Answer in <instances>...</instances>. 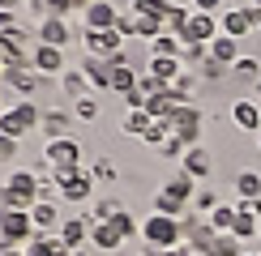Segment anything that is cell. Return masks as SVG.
<instances>
[{
    "mask_svg": "<svg viewBox=\"0 0 261 256\" xmlns=\"http://www.w3.org/2000/svg\"><path fill=\"white\" fill-rule=\"evenodd\" d=\"M26 9L43 21V17H69L77 5H73V0H26Z\"/></svg>",
    "mask_w": 261,
    "mask_h": 256,
    "instance_id": "cb8c5ba5",
    "label": "cell"
},
{
    "mask_svg": "<svg viewBox=\"0 0 261 256\" xmlns=\"http://www.w3.org/2000/svg\"><path fill=\"white\" fill-rule=\"evenodd\" d=\"M146 47H150V56H180V47H184V43H180V35L163 30V35H159V39H150Z\"/></svg>",
    "mask_w": 261,
    "mask_h": 256,
    "instance_id": "4dcf8cb0",
    "label": "cell"
},
{
    "mask_svg": "<svg viewBox=\"0 0 261 256\" xmlns=\"http://www.w3.org/2000/svg\"><path fill=\"white\" fill-rule=\"evenodd\" d=\"M201 124H205V115H201V107H193V103H180L176 111H171V137H180L184 145H201Z\"/></svg>",
    "mask_w": 261,
    "mask_h": 256,
    "instance_id": "5b68a950",
    "label": "cell"
},
{
    "mask_svg": "<svg viewBox=\"0 0 261 256\" xmlns=\"http://www.w3.org/2000/svg\"><path fill=\"white\" fill-rule=\"evenodd\" d=\"M150 124H154V115H150L146 107H137V111H124V124H120V128H124L128 137H146Z\"/></svg>",
    "mask_w": 261,
    "mask_h": 256,
    "instance_id": "f546056e",
    "label": "cell"
},
{
    "mask_svg": "<svg viewBox=\"0 0 261 256\" xmlns=\"http://www.w3.org/2000/svg\"><path fill=\"white\" fill-rule=\"evenodd\" d=\"M141 243H154V248H180L184 243V222L167 218V213H150L141 222Z\"/></svg>",
    "mask_w": 261,
    "mask_h": 256,
    "instance_id": "3957f363",
    "label": "cell"
},
{
    "mask_svg": "<svg viewBox=\"0 0 261 256\" xmlns=\"http://www.w3.org/2000/svg\"><path fill=\"white\" fill-rule=\"evenodd\" d=\"M154 213H167V218H184V201L171 197V192H159L154 197Z\"/></svg>",
    "mask_w": 261,
    "mask_h": 256,
    "instance_id": "836d02e7",
    "label": "cell"
},
{
    "mask_svg": "<svg viewBox=\"0 0 261 256\" xmlns=\"http://www.w3.org/2000/svg\"><path fill=\"white\" fill-rule=\"evenodd\" d=\"M189 5H193V9H201V13H219L223 0H189Z\"/></svg>",
    "mask_w": 261,
    "mask_h": 256,
    "instance_id": "bcb514c9",
    "label": "cell"
},
{
    "mask_svg": "<svg viewBox=\"0 0 261 256\" xmlns=\"http://www.w3.org/2000/svg\"><path fill=\"white\" fill-rule=\"evenodd\" d=\"M73 124V111H43V133H47V141H56V137H69L64 128Z\"/></svg>",
    "mask_w": 261,
    "mask_h": 256,
    "instance_id": "83f0119b",
    "label": "cell"
},
{
    "mask_svg": "<svg viewBox=\"0 0 261 256\" xmlns=\"http://www.w3.org/2000/svg\"><path fill=\"white\" fill-rule=\"evenodd\" d=\"M236 218H240V209H236V205H219V209L210 213V227L219 231V235H231L236 231Z\"/></svg>",
    "mask_w": 261,
    "mask_h": 256,
    "instance_id": "d6a6232c",
    "label": "cell"
},
{
    "mask_svg": "<svg viewBox=\"0 0 261 256\" xmlns=\"http://www.w3.org/2000/svg\"><path fill=\"white\" fill-rule=\"evenodd\" d=\"M73 5H77V9H86V5H90V0H73Z\"/></svg>",
    "mask_w": 261,
    "mask_h": 256,
    "instance_id": "f907efd6",
    "label": "cell"
},
{
    "mask_svg": "<svg viewBox=\"0 0 261 256\" xmlns=\"http://www.w3.org/2000/svg\"><path fill=\"white\" fill-rule=\"evenodd\" d=\"M17 158V141L13 137H0V163H13Z\"/></svg>",
    "mask_w": 261,
    "mask_h": 256,
    "instance_id": "ee69618b",
    "label": "cell"
},
{
    "mask_svg": "<svg viewBox=\"0 0 261 256\" xmlns=\"http://www.w3.org/2000/svg\"><path fill=\"white\" fill-rule=\"evenodd\" d=\"M60 90L69 94L73 103H77V99H86V90H90V81H86V73H82V69H64V73H60Z\"/></svg>",
    "mask_w": 261,
    "mask_h": 256,
    "instance_id": "4316f807",
    "label": "cell"
},
{
    "mask_svg": "<svg viewBox=\"0 0 261 256\" xmlns=\"http://www.w3.org/2000/svg\"><path fill=\"white\" fill-rule=\"evenodd\" d=\"M73 256H90V252H86V248H77V252H73Z\"/></svg>",
    "mask_w": 261,
    "mask_h": 256,
    "instance_id": "816d5d0a",
    "label": "cell"
},
{
    "mask_svg": "<svg viewBox=\"0 0 261 256\" xmlns=\"http://www.w3.org/2000/svg\"><path fill=\"white\" fill-rule=\"evenodd\" d=\"M236 192H240V197H261V175L257 171H240V175H236Z\"/></svg>",
    "mask_w": 261,
    "mask_h": 256,
    "instance_id": "e575fe53",
    "label": "cell"
},
{
    "mask_svg": "<svg viewBox=\"0 0 261 256\" xmlns=\"http://www.w3.org/2000/svg\"><path fill=\"white\" fill-rule=\"evenodd\" d=\"M219 35H223L219 13H201V9H193L189 21H184V30H180V43H214Z\"/></svg>",
    "mask_w": 261,
    "mask_h": 256,
    "instance_id": "52a82bcc",
    "label": "cell"
},
{
    "mask_svg": "<svg viewBox=\"0 0 261 256\" xmlns=\"http://www.w3.org/2000/svg\"><path fill=\"white\" fill-rule=\"evenodd\" d=\"M35 235L39 231L26 209H0V248H26Z\"/></svg>",
    "mask_w": 261,
    "mask_h": 256,
    "instance_id": "277c9868",
    "label": "cell"
},
{
    "mask_svg": "<svg viewBox=\"0 0 261 256\" xmlns=\"http://www.w3.org/2000/svg\"><path fill=\"white\" fill-rule=\"evenodd\" d=\"M231 73H236V77H244V81H253V85H257V77H261V64H257L253 56H240Z\"/></svg>",
    "mask_w": 261,
    "mask_h": 256,
    "instance_id": "8d00e7d4",
    "label": "cell"
},
{
    "mask_svg": "<svg viewBox=\"0 0 261 256\" xmlns=\"http://www.w3.org/2000/svg\"><path fill=\"white\" fill-rule=\"evenodd\" d=\"M205 256H244V252H240V239L236 235H214L205 243Z\"/></svg>",
    "mask_w": 261,
    "mask_h": 256,
    "instance_id": "1f68e13d",
    "label": "cell"
},
{
    "mask_svg": "<svg viewBox=\"0 0 261 256\" xmlns=\"http://www.w3.org/2000/svg\"><path fill=\"white\" fill-rule=\"evenodd\" d=\"M35 43H51V47L69 51V43H73L69 17H43V21H35Z\"/></svg>",
    "mask_w": 261,
    "mask_h": 256,
    "instance_id": "30bf717a",
    "label": "cell"
},
{
    "mask_svg": "<svg viewBox=\"0 0 261 256\" xmlns=\"http://www.w3.org/2000/svg\"><path fill=\"white\" fill-rule=\"evenodd\" d=\"M107 64H112V60H107ZM137 77H141V73L133 69V64H128V60H120V64H112V77H107V90L124 99V94L137 85Z\"/></svg>",
    "mask_w": 261,
    "mask_h": 256,
    "instance_id": "ffe728a7",
    "label": "cell"
},
{
    "mask_svg": "<svg viewBox=\"0 0 261 256\" xmlns=\"http://www.w3.org/2000/svg\"><path fill=\"white\" fill-rule=\"evenodd\" d=\"M82 43H86L90 56H116V51H124V35H120L116 26H107V30H86Z\"/></svg>",
    "mask_w": 261,
    "mask_h": 256,
    "instance_id": "8fae6325",
    "label": "cell"
},
{
    "mask_svg": "<svg viewBox=\"0 0 261 256\" xmlns=\"http://www.w3.org/2000/svg\"><path fill=\"white\" fill-rule=\"evenodd\" d=\"M39 124H43V111L30 99H17L9 111H0V137H13V141H21L26 133H35Z\"/></svg>",
    "mask_w": 261,
    "mask_h": 256,
    "instance_id": "7a4b0ae2",
    "label": "cell"
},
{
    "mask_svg": "<svg viewBox=\"0 0 261 256\" xmlns=\"http://www.w3.org/2000/svg\"><path fill=\"white\" fill-rule=\"evenodd\" d=\"M43 179L35 175V171H13V175L5 179V188H0V209H35L39 201H43V192H39Z\"/></svg>",
    "mask_w": 261,
    "mask_h": 256,
    "instance_id": "6da1fadb",
    "label": "cell"
},
{
    "mask_svg": "<svg viewBox=\"0 0 261 256\" xmlns=\"http://www.w3.org/2000/svg\"><path fill=\"white\" fill-rule=\"evenodd\" d=\"M219 21H223V35H227V39H244V35H253V30H257L253 9H248V5H231V9H223Z\"/></svg>",
    "mask_w": 261,
    "mask_h": 256,
    "instance_id": "7c38bea8",
    "label": "cell"
},
{
    "mask_svg": "<svg viewBox=\"0 0 261 256\" xmlns=\"http://www.w3.org/2000/svg\"><path fill=\"white\" fill-rule=\"evenodd\" d=\"M90 175H94V179H116V167H112V163H103V158H99V163L90 167Z\"/></svg>",
    "mask_w": 261,
    "mask_h": 256,
    "instance_id": "f6af8a7d",
    "label": "cell"
},
{
    "mask_svg": "<svg viewBox=\"0 0 261 256\" xmlns=\"http://www.w3.org/2000/svg\"><path fill=\"white\" fill-rule=\"evenodd\" d=\"M244 256H261V252H244Z\"/></svg>",
    "mask_w": 261,
    "mask_h": 256,
    "instance_id": "db71d44e",
    "label": "cell"
},
{
    "mask_svg": "<svg viewBox=\"0 0 261 256\" xmlns=\"http://www.w3.org/2000/svg\"><path fill=\"white\" fill-rule=\"evenodd\" d=\"M51 175H56V192L64 201H86L90 197V184H94L90 171H82V167H51Z\"/></svg>",
    "mask_w": 261,
    "mask_h": 256,
    "instance_id": "8992f818",
    "label": "cell"
},
{
    "mask_svg": "<svg viewBox=\"0 0 261 256\" xmlns=\"http://www.w3.org/2000/svg\"><path fill=\"white\" fill-rule=\"evenodd\" d=\"M82 73H86V81H90V90H107L112 64H107L103 56H86V60H82Z\"/></svg>",
    "mask_w": 261,
    "mask_h": 256,
    "instance_id": "7402d4cb",
    "label": "cell"
},
{
    "mask_svg": "<svg viewBox=\"0 0 261 256\" xmlns=\"http://www.w3.org/2000/svg\"><path fill=\"white\" fill-rule=\"evenodd\" d=\"M167 137H171V128H167V120H154V124H150L146 128V137H141V141H146V145H163V141H167Z\"/></svg>",
    "mask_w": 261,
    "mask_h": 256,
    "instance_id": "74e56055",
    "label": "cell"
},
{
    "mask_svg": "<svg viewBox=\"0 0 261 256\" xmlns=\"http://www.w3.org/2000/svg\"><path fill=\"white\" fill-rule=\"evenodd\" d=\"M30 222H35V231L39 235H51V231H60L64 227V218H60V205L51 197H43L35 209H30Z\"/></svg>",
    "mask_w": 261,
    "mask_h": 256,
    "instance_id": "2e32d148",
    "label": "cell"
},
{
    "mask_svg": "<svg viewBox=\"0 0 261 256\" xmlns=\"http://www.w3.org/2000/svg\"><path fill=\"white\" fill-rule=\"evenodd\" d=\"M231 124L240 133H261V103L257 99H236L231 103Z\"/></svg>",
    "mask_w": 261,
    "mask_h": 256,
    "instance_id": "9a60e30c",
    "label": "cell"
},
{
    "mask_svg": "<svg viewBox=\"0 0 261 256\" xmlns=\"http://www.w3.org/2000/svg\"><path fill=\"white\" fill-rule=\"evenodd\" d=\"M210 60H219V64H227V69H236V60H240V39L219 35V39L210 43Z\"/></svg>",
    "mask_w": 261,
    "mask_h": 256,
    "instance_id": "d4e9b609",
    "label": "cell"
},
{
    "mask_svg": "<svg viewBox=\"0 0 261 256\" xmlns=\"http://www.w3.org/2000/svg\"><path fill=\"white\" fill-rule=\"evenodd\" d=\"M150 77H159L163 85H176L180 77H184V60L180 56H150Z\"/></svg>",
    "mask_w": 261,
    "mask_h": 256,
    "instance_id": "e0dca14e",
    "label": "cell"
},
{
    "mask_svg": "<svg viewBox=\"0 0 261 256\" xmlns=\"http://www.w3.org/2000/svg\"><path fill=\"white\" fill-rule=\"evenodd\" d=\"M17 26V17L13 13H5V9H0V35H5V30H13Z\"/></svg>",
    "mask_w": 261,
    "mask_h": 256,
    "instance_id": "7dc6e473",
    "label": "cell"
},
{
    "mask_svg": "<svg viewBox=\"0 0 261 256\" xmlns=\"http://www.w3.org/2000/svg\"><path fill=\"white\" fill-rule=\"evenodd\" d=\"M26 256H73V252L60 243V235H35L26 243Z\"/></svg>",
    "mask_w": 261,
    "mask_h": 256,
    "instance_id": "603a6c76",
    "label": "cell"
},
{
    "mask_svg": "<svg viewBox=\"0 0 261 256\" xmlns=\"http://www.w3.org/2000/svg\"><path fill=\"white\" fill-rule=\"evenodd\" d=\"M90 243H94L99 252H120L128 239L116 231V222H94V227H90Z\"/></svg>",
    "mask_w": 261,
    "mask_h": 256,
    "instance_id": "ac0fdd59",
    "label": "cell"
},
{
    "mask_svg": "<svg viewBox=\"0 0 261 256\" xmlns=\"http://www.w3.org/2000/svg\"><path fill=\"white\" fill-rule=\"evenodd\" d=\"M159 154H163V158H184V154H189V145H184L180 137H167V141L159 145Z\"/></svg>",
    "mask_w": 261,
    "mask_h": 256,
    "instance_id": "b9f144b4",
    "label": "cell"
},
{
    "mask_svg": "<svg viewBox=\"0 0 261 256\" xmlns=\"http://www.w3.org/2000/svg\"><path fill=\"white\" fill-rule=\"evenodd\" d=\"M193 184H197V179H193V175H189V171H176V175H171V179H167V184H163V192H171V197H180V201H184V205H189V201H193V197H197V192H193Z\"/></svg>",
    "mask_w": 261,
    "mask_h": 256,
    "instance_id": "f1b7e54d",
    "label": "cell"
},
{
    "mask_svg": "<svg viewBox=\"0 0 261 256\" xmlns=\"http://www.w3.org/2000/svg\"><path fill=\"white\" fill-rule=\"evenodd\" d=\"M116 231H120L124 235V239H137V235H141V227H137V222H133V213H128V209H120V213H116Z\"/></svg>",
    "mask_w": 261,
    "mask_h": 256,
    "instance_id": "f35d334b",
    "label": "cell"
},
{
    "mask_svg": "<svg viewBox=\"0 0 261 256\" xmlns=\"http://www.w3.org/2000/svg\"><path fill=\"white\" fill-rule=\"evenodd\" d=\"M253 99H257V103H261V77H257V85H253Z\"/></svg>",
    "mask_w": 261,
    "mask_h": 256,
    "instance_id": "681fc988",
    "label": "cell"
},
{
    "mask_svg": "<svg viewBox=\"0 0 261 256\" xmlns=\"http://www.w3.org/2000/svg\"><path fill=\"white\" fill-rule=\"evenodd\" d=\"M21 5H26V0H0V9H5V13H17Z\"/></svg>",
    "mask_w": 261,
    "mask_h": 256,
    "instance_id": "c3c4849f",
    "label": "cell"
},
{
    "mask_svg": "<svg viewBox=\"0 0 261 256\" xmlns=\"http://www.w3.org/2000/svg\"><path fill=\"white\" fill-rule=\"evenodd\" d=\"M176 94H171V90H159V94H150V99H146V111L150 115H154V120H171V111H176Z\"/></svg>",
    "mask_w": 261,
    "mask_h": 256,
    "instance_id": "484cf974",
    "label": "cell"
},
{
    "mask_svg": "<svg viewBox=\"0 0 261 256\" xmlns=\"http://www.w3.org/2000/svg\"><path fill=\"white\" fill-rule=\"evenodd\" d=\"M231 235H236L240 243H244V239H257V218H248V213H240V218H236V231H231Z\"/></svg>",
    "mask_w": 261,
    "mask_h": 256,
    "instance_id": "ab89813d",
    "label": "cell"
},
{
    "mask_svg": "<svg viewBox=\"0 0 261 256\" xmlns=\"http://www.w3.org/2000/svg\"><path fill=\"white\" fill-rule=\"evenodd\" d=\"M0 73H5V60H0Z\"/></svg>",
    "mask_w": 261,
    "mask_h": 256,
    "instance_id": "11a10c76",
    "label": "cell"
},
{
    "mask_svg": "<svg viewBox=\"0 0 261 256\" xmlns=\"http://www.w3.org/2000/svg\"><path fill=\"white\" fill-rule=\"evenodd\" d=\"M43 85V73L35 69V64H21V69H5L0 73V90H13L17 99H26L30 90H39Z\"/></svg>",
    "mask_w": 261,
    "mask_h": 256,
    "instance_id": "ba28073f",
    "label": "cell"
},
{
    "mask_svg": "<svg viewBox=\"0 0 261 256\" xmlns=\"http://www.w3.org/2000/svg\"><path fill=\"white\" fill-rule=\"evenodd\" d=\"M30 64H35L43 77H60V73L69 69V51H64V47H51V43H35Z\"/></svg>",
    "mask_w": 261,
    "mask_h": 256,
    "instance_id": "9c48e42d",
    "label": "cell"
},
{
    "mask_svg": "<svg viewBox=\"0 0 261 256\" xmlns=\"http://www.w3.org/2000/svg\"><path fill=\"white\" fill-rule=\"evenodd\" d=\"M90 227H94V222H86V218H69V222H64V227H60L56 235H60V243H64L69 252H77L82 243L90 239Z\"/></svg>",
    "mask_w": 261,
    "mask_h": 256,
    "instance_id": "44dd1931",
    "label": "cell"
},
{
    "mask_svg": "<svg viewBox=\"0 0 261 256\" xmlns=\"http://www.w3.org/2000/svg\"><path fill=\"white\" fill-rule=\"evenodd\" d=\"M116 30H120L124 39H137V17L133 13H120V17H116Z\"/></svg>",
    "mask_w": 261,
    "mask_h": 256,
    "instance_id": "7bdbcfd3",
    "label": "cell"
},
{
    "mask_svg": "<svg viewBox=\"0 0 261 256\" xmlns=\"http://www.w3.org/2000/svg\"><path fill=\"white\" fill-rule=\"evenodd\" d=\"M116 17H120V9H116L112 0H90V5L82 9V26L86 30H107V26H116Z\"/></svg>",
    "mask_w": 261,
    "mask_h": 256,
    "instance_id": "5bb4252c",
    "label": "cell"
},
{
    "mask_svg": "<svg viewBox=\"0 0 261 256\" xmlns=\"http://www.w3.org/2000/svg\"><path fill=\"white\" fill-rule=\"evenodd\" d=\"M257 239H261V218H257Z\"/></svg>",
    "mask_w": 261,
    "mask_h": 256,
    "instance_id": "f5cc1de1",
    "label": "cell"
},
{
    "mask_svg": "<svg viewBox=\"0 0 261 256\" xmlns=\"http://www.w3.org/2000/svg\"><path fill=\"white\" fill-rule=\"evenodd\" d=\"M257 145H261V133H257Z\"/></svg>",
    "mask_w": 261,
    "mask_h": 256,
    "instance_id": "9f6ffc18",
    "label": "cell"
},
{
    "mask_svg": "<svg viewBox=\"0 0 261 256\" xmlns=\"http://www.w3.org/2000/svg\"><path fill=\"white\" fill-rule=\"evenodd\" d=\"M69 111H73V120H77V124H90L94 115H99V103H94L90 94H86V99H77V103L69 107Z\"/></svg>",
    "mask_w": 261,
    "mask_h": 256,
    "instance_id": "d590c367",
    "label": "cell"
},
{
    "mask_svg": "<svg viewBox=\"0 0 261 256\" xmlns=\"http://www.w3.org/2000/svg\"><path fill=\"white\" fill-rule=\"evenodd\" d=\"M43 158H47V167H82V145L73 137H56L43 145Z\"/></svg>",
    "mask_w": 261,
    "mask_h": 256,
    "instance_id": "4fadbf2b",
    "label": "cell"
},
{
    "mask_svg": "<svg viewBox=\"0 0 261 256\" xmlns=\"http://www.w3.org/2000/svg\"><path fill=\"white\" fill-rule=\"evenodd\" d=\"M180 171H189L193 179H205L214 171V158H210V149L205 145H189V154L180 158Z\"/></svg>",
    "mask_w": 261,
    "mask_h": 256,
    "instance_id": "d6986e66",
    "label": "cell"
},
{
    "mask_svg": "<svg viewBox=\"0 0 261 256\" xmlns=\"http://www.w3.org/2000/svg\"><path fill=\"white\" fill-rule=\"evenodd\" d=\"M193 209H197V213H205V218H210V213L219 209V197H214V192H197V197H193Z\"/></svg>",
    "mask_w": 261,
    "mask_h": 256,
    "instance_id": "60d3db41",
    "label": "cell"
}]
</instances>
